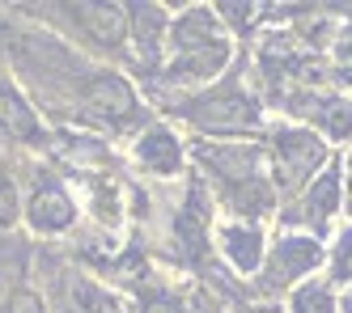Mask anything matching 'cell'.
<instances>
[{"mask_svg": "<svg viewBox=\"0 0 352 313\" xmlns=\"http://www.w3.org/2000/svg\"><path fill=\"white\" fill-rule=\"evenodd\" d=\"M230 38L221 30V17L208 5H191L170 21V64L166 76L170 81H212V76L230 64Z\"/></svg>", "mask_w": 352, "mask_h": 313, "instance_id": "cell-1", "label": "cell"}, {"mask_svg": "<svg viewBox=\"0 0 352 313\" xmlns=\"http://www.w3.org/2000/svg\"><path fill=\"white\" fill-rule=\"evenodd\" d=\"M195 161L204 170H212V182H217V191L230 212L267 216L276 207V191L263 182L255 144H199Z\"/></svg>", "mask_w": 352, "mask_h": 313, "instance_id": "cell-2", "label": "cell"}, {"mask_svg": "<svg viewBox=\"0 0 352 313\" xmlns=\"http://www.w3.org/2000/svg\"><path fill=\"white\" fill-rule=\"evenodd\" d=\"M183 119L191 127H199V132H208V136H250V132H259V102L250 97L234 76L230 81H221L217 89L208 93H195L183 102Z\"/></svg>", "mask_w": 352, "mask_h": 313, "instance_id": "cell-3", "label": "cell"}, {"mask_svg": "<svg viewBox=\"0 0 352 313\" xmlns=\"http://www.w3.org/2000/svg\"><path fill=\"white\" fill-rule=\"evenodd\" d=\"M322 161H327V144L310 127L285 123L272 132V187L280 195H297Z\"/></svg>", "mask_w": 352, "mask_h": 313, "instance_id": "cell-4", "label": "cell"}, {"mask_svg": "<svg viewBox=\"0 0 352 313\" xmlns=\"http://www.w3.org/2000/svg\"><path fill=\"white\" fill-rule=\"evenodd\" d=\"M322 263V246L310 233H285L276 237V246L267 250L263 258V271H259V292L272 297V292H285L301 275H310L314 267Z\"/></svg>", "mask_w": 352, "mask_h": 313, "instance_id": "cell-5", "label": "cell"}, {"mask_svg": "<svg viewBox=\"0 0 352 313\" xmlns=\"http://www.w3.org/2000/svg\"><path fill=\"white\" fill-rule=\"evenodd\" d=\"M52 21L72 25L81 38H89L98 51H123L128 38V5H43Z\"/></svg>", "mask_w": 352, "mask_h": 313, "instance_id": "cell-6", "label": "cell"}, {"mask_svg": "<svg viewBox=\"0 0 352 313\" xmlns=\"http://www.w3.org/2000/svg\"><path fill=\"white\" fill-rule=\"evenodd\" d=\"M208 224H212V203L204 199V182H191L187 187V199L179 203V216H174V254L179 263H191L199 267L208 254Z\"/></svg>", "mask_w": 352, "mask_h": 313, "instance_id": "cell-7", "label": "cell"}, {"mask_svg": "<svg viewBox=\"0 0 352 313\" xmlns=\"http://www.w3.org/2000/svg\"><path fill=\"white\" fill-rule=\"evenodd\" d=\"M26 216L38 233H64L72 220H77V203L68 199V191L60 187L56 174L38 170L34 174V191H30V203H26Z\"/></svg>", "mask_w": 352, "mask_h": 313, "instance_id": "cell-8", "label": "cell"}, {"mask_svg": "<svg viewBox=\"0 0 352 313\" xmlns=\"http://www.w3.org/2000/svg\"><path fill=\"white\" fill-rule=\"evenodd\" d=\"M340 212V170H322L314 182H310V191L301 195V207L297 212H289L285 220L289 224H306L310 229V237H322L327 233V220H331Z\"/></svg>", "mask_w": 352, "mask_h": 313, "instance_id": "cell-9", "label": "cell"}, {"mask_svg": "<svg viewBox=\"0 0 352 313\" xmlns=\"http://www.w3.org/2000/svg\"><path fill=\"white\" fill-rule=\"evenodd\" d=\"M166 30H170V17L162 5H128V34L136 43V60L144 72H157Z\"/></svg>", "mask_w": 352, "mask_h": 313, "instance_id": "cell-10", "label": "cell"}, {"mask_svg": "<svg viewBox=\"0 0 352 313\" xmlns=\"http://www.w3.org/2000/svg\"><path fill=\"white\" fill-rule=\"evenodd\" d=\"M221 250H225V258H230V267H234L238 275L263 271L267 246H263L259 224H225V229H221Z\"/></svg>", "mask_w": 352, "mask_h": 313, "instance_id": "cell-11", "label": "cell"}, {"mask_svg": "<svg viewBox=\"0 0 352 313\" xmlns=\"http://www.w3.org/2000/svg\"><path fill=\"white\" fill-rule=\"evenodd\" d=\"M136 161L148 174L170 178V174H179V165H183V144H179L174 132H166V127H144L140 140H136Z\"/></svg>", "mask_w": 352, "mask_h": 313, "instance_id": "cell-12", "label": "cell"}, {"mask_svg": "<svg viewBox=\"0 0 352 313\" xmlns=\"http://www.w3.org/2000/svg\"><path fill=\"white\" fill-rule=\"evenodd\" d=\"M140 313H187V301L179 292H170L166 283L148 279L140 283Z\"/></svg>", "mask_w": 352, "mask_h": 313, "instance_id": "cell-13", "label": "cell"}, {"mask_svg": "<svg viewBox=\"0 0 352 313\" xmlns=\"http://www.w3.org/2000/svg\"><path fill=\"white\" fill-rule=\"evenodd\" d=\"M72 301H77V313H123L119 301H115L107 288L89 283V279H77V283H72Z\"/></svg>", "mask_w": 352, "mask_h": 313, "instance_id": "cell-14", "label": "cell"}, {"mask_svg": "<svg viewBox=\"0 0 352 313\" xmlns=\"http://www.w3.org/2000/svg\"><path fill=\"white\" fill-rule=\"evenodd\" d=\"M293 313H336V301H331V288L327 279H310L293 292Z\"/></svg>", "mask_w": 352, "mask_h": 313, "instance_id": "cell-15", "label": "cell"}, {"mask_svg": "<svg viewBox=\"0 0 352 313\" xmlns=\"http://www.w3.org/2000/svg\"><path fill=\"white\" fill-rule=\"evenodd\" d=\"M212 13H217L221 21H230L238 34H246L250 25H255V21L263 17V5H242V0H217Z\"/></svg>", "mask_w": 352, "mask_h": 313, "instance_id": "cell-16", "label": "cell"}, {"mask_svg": "<svg viewBox=\"0 0 352 313\" xmlns=\"http://www.w3.org/2000/svg\"><path fill=\"white\" fill-rule=\"evenodd\" d=\"M331 51H336V81L340 85H352V21H344L340 30H336Z\"/></svg>", "mask_w": 352, "mask_h": 313, "instance_id": "cell-17", "label": "cell"}, {"mask_svg": "<svg viewBox=\"0 0 352 313\" xmlns=\"http://www.w3.org/2000/svg\"><path fill=\"white\" fill-rule=\"evenodd\" d=\"M331 279L336 283H352V224L340 233V242L331 250Z\"/></svg>", "mask_w": 352, "mask_h": 313, "instance_id": "cell-18", "label": "cell"}, {"mask_svg": "<svg viewBox=\"0 0 352 313\" xmlns=\"http://www.w3.org/2000/svg\"><path fill=\"white\" fill-rule=\"evenodd\" d=\"M5 313H47V301H43V292H34V288H17L9 292V305H5Z\"/></svg>", "mask_w": 352, "mask_h": 313, "instance_id": "cell-19", "label": "cell"}, {"mask_svg": "<svg viewBox=\"0 0 352 313\" xmlns=\"http://www.w3.org/2000/svg\"><path fill=\"white\" fill-rule=\"evenodd\" d=\"M195 313H208V292H199V297H195ZM212 313H217V309H212Z\"/></svg>", "mask_w": 352, "mask_h": 313, "instance_id": "cell-20", "label": "cell"}, {"mask_svg": "<svg viewBox=\"0 0 352 313\" xmlns=\"http://www.w3.org/2000/svg\"><path fill=\"white\" fill-rule=\"evenodd\" d=\"M344 309H348V313H352V292H348V297H344Z\"/></svg>", "mask_w": 352, "mask_h": 313, "instance_id": "cell-21", "label": "cell"}, {"mask_svg": "<svg viewBox=\"0 0 352 313\" xmlns=\"http://www.w3.org/2000/svg\"><path fill=\"white\" fill-rule=\"evenodd\" d=\"M238 313H259V309H238Z\"/></svg>", "mask_w": 352, "mask_h": 313, "instance_id": "cell-22", "label": "cell"}]
</instances>
